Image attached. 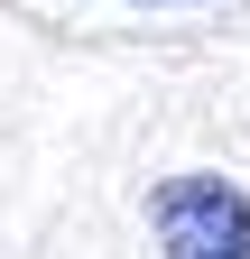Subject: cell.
Listing matches in <instances>:
<instances>
[{
  "label": "cell",
  "mask_w": 250,
  "mask_h": 259,
  "mask_svg": "<svg viewBox=\"0 0 250 259\" xmlns=\"http://www.w3.org/2000/svg\"><path fill=\"white\" fill-rule=\"evenodd\" d=\"M148 10H176V0H148Z\"/></svg>",
  "instance_id": "cell-2"
},
{
  "label": "cell",
  "mask_w": 250,
  "mask_h": 259,
  "mask_svg": "<svg viewBox=\"0 0 250 259\" xmlns=\"http://www.w3.org/2000/svg\"><path fill=\"white\" fill-rule=\"evenodd\" d=\"M148 232L167 259H250V194L232 176H167L148 194Z\"/></svg>",
  "instance_id": "cell-1"
}]
</instances>
